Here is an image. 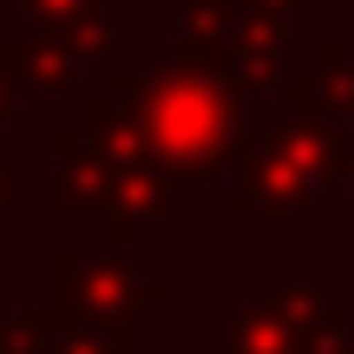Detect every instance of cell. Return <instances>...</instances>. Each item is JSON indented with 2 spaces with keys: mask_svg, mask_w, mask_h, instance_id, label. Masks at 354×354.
Instances as JSON below:
<instances>
[{
  "mask_svg": "<svg viewBox=\"0 0 354 354\" xmlns=\"http://www.w3.org/2000/svg\"><path fill=\"white\" fill-rule=\"evenodd\" d=\"M105 92L125 105L151 171L171 190L223 184L236 131H243V99L216 73H203V66H118V59H105Z\"/></svg>",
  "mask_w": 354,
  "mask_h": 354,
  "instance_id": "cell-1",
  "label": "cell"
},
{
  "mask_svg": "<svg viewBox=\"0 0 354 354\" xmlns=\"http://www.w3.org/2000/svg\"><path fill=\"white\" fill-rule=\"evenodd\" d=\"M46 276H53V328L66 335H92L105 354H145V308H165L171 302V282L165 276H145L138 256L125 250H59L46 256Z\"/></svg>",
  "mask_w": 354,
  "mask_h": 354,
  "instance_id": "cell-2",
  "label": "cell"
},
{
  "mask_svg": "<svg viewBox=\"0 0 354 354\" xmlns=\"http://www.w3.org/2000/svg\"><path fill=\"white\" fill-rule=\"evenodd\" d=\"M230 216H243V223H276V216H302L308 203H315V177L295 165V151L282 145V125H256V118H243L236 131V151H230Z\"/></svg>",
  "mask_w": 354,
  "mask_h": 354,
  "instance_id": "cell-3",
  "label": "cell"
},
{
  "mask_svg": "<svg viewBox=\"0 0 354 354\" xmlns=\"http://www.w3.org/2000/svg\"><path fill=\"white\" fill-rule=\"evenodd\" d=\"M276 92H289V118H315V125L354 138V46L342 33L322 39L315 59L289 66Z\"/></svg>",
  "mask_w": 354,
  "mask_h": 354,
  "instance_id": "cell-4",
  "label": "cell"
},
{
  "mask_svg": "<svg viewBox=\"0 0 354 354\" xmlns=\"http://www.w3.org/2000/svg\"><path fill=\"white\" fill-rule=\"evenodd\" d=\"M46 151H53V216H99L105 210V184H112V165L99 158V145L86 138L79 125L46 131Z\"/></svg>",
  "mask_w": 354,
  "mask_h": 354,
  "instance_id": "cell-5",
  "label": "cell"
},
{
  "mask_svg": "<svg viewBox=\"0 0 354 354\" xmlns=\"http://www.w3.org/2000/svg\"><path fill=\"white\" fill-rule=\"evenodd\" d=\"M0 79L13 92H39V99H79L86 92L79 59L39 33H0Z\"/></svg>",
  "mask_w": 354,
  "mask_h": 354,
  "instance_id": "cell-6",
  "label": "cell"
},
{
  "mask_svg": "<svg viewBox=\"0 0 354 354\" xmlns=\"http://www.w3.org/2000/svg\"><path fill=\"white\" fill-rule=\"evenodd\" d=\"M20 20H26V33L66 46L79 66L112 53V13L99 0H20Z\"/></svg>",
  "mask_w": 354,
  "mask_h": 354,
  "instance_id": "cell-7",
  "label": "cell"
},
{
  "mask_svg": "<svg viewBox=\"0 0 354 354\" xmlns=\"http://www.w3.org/2000/svg\"><path fill=\"white\" fill-rule=\"evenodd\" d=\"M171 210V184L158 177L151 165H131V171H112V184H105V223H112V250L138 256L145 230L158 223V216Z\"/></svg>",
  "mask_w": 354,
  "mask_h": 354,
  "instance_id": "cell-8",
  "label": "cell"
},
{
  "mask_svg": "<svg viewBox=\"0 0 354 354\" xmlns=\"http://www.w3.org/2000/svg\"><path fill=\"white\" fill-rule=\"evenodd\" d=\"M171 7V66H203L230 46V26H236L243 0H165Z\"/></svg>",
  "mask_w": 354,
  "mask_h": 354,
  "instance_id": "cell-9",
  "label": "cell"
},
{
  "mask_svg": "<svg viewBox=\"0 0 354 354\" xmlns=\"http://www.w3.org/2000/svg\"><path fill=\"white\" fill-rule=\"evenodd\" d=\"M79 131L99 145V158H105L112 171L151 165V158H145V145H138V125L125 118V105H118L112 92H79Z\"/></svg>",
  "mask_w": 354,
  "mask_h": 354,
  "instance_id": "cell-10",
  "label": "cell"
},
{
  "mask_svg": "<svg viewBox=\"0 0 354 354\" xmlns=\"http://www.w3.org/2000/svg\"><path fill=\"white\" fill-rule=\"evenodd\" d=\"M295 354H354V315L322 295L302 315V328H295Z\"/></svg>",
  "mask_w": 354,
  "mask_h": 354,
  "instance_id": "cell-11",
  "label": "cell"
},
{
  "mask_svg": "<svg viewBox=\"0 0 354 354\" xmlns=\"http://www.w3.org/2000/svg\"><path fill=\"white\" fill-rule=\"evenodd\" d=\"M230 354H295V335L250 302V308L230 315Z\"/></svg>",
  "mask_w": 354,
  "mask_h": 354,
  "instance_id": "cell-12",
  "label": "cell"
},
{
  "mask_svg": "<svg viewBox=\"0 0 354 354\" xmlns=\"http://www.w3.org/2000/svg\"><path fill=\"white\" fill-rule=\"evenodd\" d=\"M322 302V282H308V276H289V282H263V295H256V308H263L269 322H282V328H302V315Z\"/></svg>",
  "mask_w": 354,
  "mask_h": 354,
  "instance_id": "cell-13",
  "label": "cell"
},
{
  "mask_svg": "<svg viewBox=\"0 0 354 354\" xmlns=\"http://www.w3.org/2000/svg\"><path fill=\"white\" fill-rule=\"evenodd\" d=\"M53 348V308H0V354H46Z\"/></svg>",
  "mask_w": 354,
  "mask_h": 354,
  "instance_id": "cell-14",
  "label": "cell"
},
{
  "mask_svg": "<svg viewBox=\"0 0 354 354\" xmlns=\"http://www.w3.org/2000/svg\"><path fill=\"white\" fill-rule=\"evenodd\" d=\"M46 354H105L99 342H92V335H66V328H53V348Z\"/></svg>",
  "mask_w": 354,
  "mask_h": 354,
  "instance_id": "cell-15",
  "label": "cell"
},
{
  "mask_svg": "<svg viewBox=\"0 0 354 354\" xmlns=\"http://www.w3.org/2000/svg\"><path fill=\"white\" fill-rule=\"evenodd\" d=\"M13 190H20V158H7V151H0V216H7Z\"/></svg>",
  "mask_w": 354,
  "mask_h": 354,
  "instance_id": "cell-16",
  "label": "cell"
},
{
  "mask_svg": "<svg viewBox=\"0 0 354 354\" xmlns=\"http://www.w3.org/2000/svg\"><path fill=\"white\" fill-rule=\"evenodd\" d=\"M13 118H20V92L0 79V125H13Z\"/></svg>",
  "mask_w": 354,
  "mask_h": 354,
  "instance_id": "cell-17",
  "label": "cell"
},
{
  "mask_svg": "<svg viewBox=\"0 0 354 354\" xmlns=\"http://www.w3.org/2000/svg\"><path fill=\"white\" fill-rule=\"evenodd\" d=\"M342 184H348V197H354V138H348V151H342Z\"/></svg>",
  "mask_w": 354,
  "mask_h": 354,
  "instance_id": "cell-18",
  "label": "cell"
},
{
  "mask_svg": "<svg viewBox=\"0 0 354 354\" xmlns=\"http://www.w3.org/2000/svg\"><path fill=\"white\" fill-rule=\"evenodd\" d=\"M99 7H105V13H138L145 0H99Z\"/></svg>",
  "mask_w": 354,
  "mask_h": 354,
  "instance_id": "cell-19",
  "label": "cell"
}]
</instances>
